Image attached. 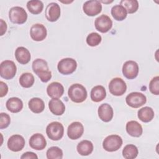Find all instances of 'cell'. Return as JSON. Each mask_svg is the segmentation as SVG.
Instances as JSON below:
<instances>
[{"label": "cell", "mask_w": 159, "mask_h": 159, "mask_svg": "<svg viewBox=\"0 0 159 159\" xmlns=\"http://www.w3.org/2000/svg\"><path fill=\"white\" fill-rule=\"evenodd\" d=\"M32 70L43 83L48 82L52 78V72L49 70L48 63L45 60H35L32 63Z\"/></svg>", "instance_id": "obj_1"}, {"label": "cell", "mask_w": 159, "mask_h": 159, "mask_svg": "<svg viewBox=\"0 0 159 159\" xmlns=\"http://www.w3.org/2000/svg\"><path fill=\"white\" fill-rule=\"evenodd\" d=\"M17 67L14 61L11 60H4L0 65V75L6 80H11L16 74Z\"/></svg>", "instance_id": "obj_6"}, {"label": "cell", "mask_w": 159, "mask_h": 159, "mask_svg": "<svg viewBox=\"0 0 159 159\" xmlns=\"http://www.w3.org/2000/svg\"><path fill=\"white\" fill-rule=\"evenodd\" d=\"M77 63L75 60L71 58H65L61 59L58 63L57 68L58 71L62 75H70L76 69Z\"/></svg>", "instance_id": "obj_7"}, {"label": "cell", "mask_w": 159, "mask_h": 159, "mask_svg": "<svg viewBox=\"0 0 159 159\" xmlns=\"http://www.w3.org/2000/svg\"><path fill=\"white\" fill-rule=\"evenodd\" d=\"M76 149L80 155L87 156L90 155L93 151V144L89 140H84L78 144Z\"/></svg>", "instance_id": "obj_25"}, {"label": "cell", "mask_w": 159, "mask_h": 159, "mask_svg": "<svg viewBox=\"0 0 159 159\" xmlns=\"http://www.w3.org/2000/svg\"><path fill=\"white\" fill-rule=\"evenodd\" d=\"M98 112L100 119L105 122L111 121L114 115V112L112 107L107 103H104L101 104L98 108Z\"/></svg>", "instance_id": "obj_18"}, {"label": "cell", "mask_w": 159, "mask_h": 159, "mask_svg": "<svg viewBox=\"0 0 159 159\" xmlns=\"http://www.w3.org/2000/svg\"><path fill=\"white\" fill-rule=\"evenodd\" d=\"M128 106L133 108H138L146 103V96L139 92H132L128 94L125 98Z\"/></svg>", "instance_id": "obj_9"}, {"label": "cell", "mask_w": 159, "mask_h": 159, "mask_svg": "<svg viewBox=\"0 0 159 159\" xmlns=\"http://www.w3.org/2000/svg\"><path fill=\"white\" fill-rule=\"evenodd\" d=\"M0 129H3L7 127L11 122L10 116L6 113L1 112L0 114Z\"/></svg>", "instance_id": "obj_36"}, {"label": "cell", "mask_w": 159, "mask_h": 159, "mask_svg": "<svg viewBox=\"0 0 159 159\" xmlns=\"http://www.w3.org/2000/svg\"><path fill=\"white\" fill-rule=\"evenodd\" d=\"M19 83L24 88H30L34 83V77L32 73H24L19 78Z\"/></svg>", "instance_id": "obj_32"}, {"label": "cell", "mask_w": 159, "mask_h": 159, "mask_svg": "<svg viewBox=\"0 0 159 159\" xmlns=\"http://www.w3.org/2000/svg\"><path fill=\"white\" fill-rule=\"evenodd\" d=\"M20 158L23 159V158H35V159H37L38 158V157L37 155L34 153V152H27L24 153L22 154V155L20 157Z\"/></svg>", "instance_id": "obj_38"}, {"label": "cell", "mask_w": 159, "mask_h": 159, "mask_svg": "<svg viewBox=\"0 0 159 159\" xmlns=\"http://www.w3.org/2000/svg\"><path fill=\"white\" fill-rule=\"evenodd\" d=\"M122 145V139L118 135H110L105 138L102 143L104 149L107 152H115Z\"/></svg>", "instance_id": "obj_5"}, {"label": "cell", "mask_w": 159, "mask_h": 159, "mask_svg": "<svg viewBox=\"0 0 159 159\" xmlns=\"http://www.w3.org/2000/svg\"><path fill=\"white\" fill-rule=\"evenodd\" d=\"M84 132V127L80 122H72L68 127L67 135L71 140H76L80 138Z\"/></svg>", "instance_id": "obj_15"}, {"label": "cell", "mask_w": 159, "mask_h": 159, "mask_svg": "<svg viewBox=\"0 0 159 159\" xmlns=\"http://www.w3.org/2000/svg\"><path fill=\"white\" fill-rule=\"evenodd\" d=\"M111 14L114 19L121 21L126 18L127 12L122 6L115 5L111 9Z\"/></svg>", "instance_id": "obj_28"}, {"label": "cell", "mask_w": 159, "mask_h": 159, "mask_svg": "<svg viewBox=\"0 0 159 159\" xmlns=\"http://www.w3.org/2000/svg\"><path fill=\"white\" fill-rule=\"evenodd\" d=\"M126 131L131 136L139 137L142 134V125L135 120H130L126 124Z\"/></svg>", "instance_id": "obj_22"}, {"label": "cell", "mask_w": 159, "mask_h": 159, "mask_svg": "<svg viewBox=\"0 0 159 159\" xmlns=\"http://www.w3.org/2000/svg\"><path fill=\"white\" fill-rule=\"evenodd\" d=\"M15 57L17 61L22 65H25L30 60V53L29 50L24 47H19L15 51Z\"/></svg>", "instance_id": "obj_21"}, {"label": "cell", "mask_w": 159, "mask_h": 159, "mask_svg": "<svg viewBox=\"0 0 159 159\" xmlns=\"http://www.w3.org/2000/svg\"><path fill=\"white\" fill-rule=\"evenodd\" d=\"M29 145L33 149L41 150L45 148L47 142L42 134L37 133L30 137L29 139Z\"/></svg>", "instance_id": "obj_17"}, {"label": "cell", "mask_w": 159, "mask_h": 159, "mask_svg": "<svg viewBox=\"0 0 159 159\" xmlns=\"http://www.w3.org/2000/svg\"><path fill=\"white\" fill-rule=\"evenodd\" d=\"M83 9L86 15L89 16H94L101 12L102 5L99 1H88L84 3Z\"/></svg>", "instance_id": "obj_11"}, {"label": "cell", "mask_w": 159, "mask_h": 159, "mask_svg": "<svg viewBox=\"0 0 159 159\" xmlns=\"http://www.w3.org/2000/svg\"><path fill=\"white\" fill-rule=\"evenodd\" d=\"M7 30V24L3 20V19H1V35H2Z\"/></svg>", "instance_id": "obj_39"}, {"label": "cell", "mask_w": 159, "mask_h": 159, "mask_svg": "<svg viewBox=\"0 0 159 159\" xmlns=\"http://www.w3.org/2000/svg\"><path fill=\"white\" fill-rule=\"evenodd\" d=\"M9 17L12 23L22 24L26 22L27 14L22 7L15 6L10 9L9 11Z\"/></svg>", "instance_id": "obj_4"}, {"label": "cell", "mask_w": 159, "mask_h": 159, "mask_svg": "<svg viewBox=\"0 0 159 159\" xmlns=\"http://www.w3.org/2000/svg\"><path fill=\"white\" fill-rule=\"evenodd\" d=\"M47 93L50 98L58 99L63 94L64 88L63 85L58 82H52L48 85Z\"/></svg>", "instance_id": "obj_19"}, {"label": "cell", "mask_w": 159, "mask_h": 159, "mask_svg": "<svg viewBox=\"0 0 159 159\" xmlns=\"http://www.w3.org/2000/svg\"><path fill=\"white\" fill-rule=\"evenodd\" d=\"M68 94L70 99L76 103L83 102L87 98L86 88L79 83L72 84L68 89Z\"/></svg>", "instance_id": "obj_2"}, {"label": "cell", "mask_w": 159, "mask_h": 159, "mask_svg": "<svg viewBox=\"0 0 159 159\" xmlns=\"http://www.w3.org/2000/svg\"><path fill=\"white\" fill-rule=\"evenodd\" d=\"M25 145V140L20 135L15 134L9 137L7 141V147L12 152L20 151Z\"/></svg>", "instance_id": "obj_14"}, {"label": "cell", "mask_w": 159, "mask_h": 159, "mask_svg": "<svg viewBox=\"0 0 159 159\" xmlns=\"http://www.w3.org/2000/svg\"><path fill=\"white\" fill-rule=\"evenodd\" d=\"M47 158L48 159H61L63 157V152L58 147H51L47 151Z\"/></svg>", "instance_id": "obj_33"}, {"label": "cell", "mask_w": 159, "mask_h": 159, "mask_svg": "<svg viewBox=\"0 0 159 159\" xmlns=\"http://www.w3.org/2000/svg\"><path fill=\"white\" fill-rule=\"evenodd\" d=\"M60 16V7L56 2L49 3L45 9V17L50 22H55Z\"/></svg>", "instance_id": "obj_16"}, {"label": "cell", "mask_w": 159, "mask_h": 159, "mask_svg": "<svg viewBox=\"0 0 159 159\" xmlns=\"http://www.w3.org/2000/svg\"><path fill=\"white\" fill-rule=\"evenodd\" d=\"M30 110L36 114L42 112L45 109V104L42 99L39 98H33L29 101Z\"/></svg>", "instance_id": "obj_26"}, {"label": "cell", "mask_w": 159, "mask_h": 159, "mask_svg": "<svg viewBox=\"0 0 159 159\" xmlns=\"http://www.w3.org/2000/svg\"><path fill=\"white\" fill-rule=\"evenodd\" d=\"M106 96V89L104 87L101 85H98L93 87L91 91V99L94 102H100L104 99Z\"/></svg>", "instance_id": "obj_24"}, {"label": "cell", "mask_w": 159, "mask_h": 159, "mask_svg": "<svg viewBox=\"0 0 159 159\" xmlns=\"http://www.w3.org/2000/svg\"><path fill=\"white\" fill-rule=\"evenodd\" d=\"M139 65L132 60L125 61L122 66V73L127 79L132 80L136 78L139 73Z\"/></svg>", "instance_id": "obj_10"}, {"label": "cell", "mask_w": 159, "mask_h": 159, "mask_svg": "<svg viewBox=\"0 0 159 159\" xmlns=\"http://www.w3.org/2000/svg\"><path fill=\"white\" fill-rule=\"evenodd\" d=\"M27 7L30 13L39 14L41 13L43 10V4L41 1L32 0L27 2Z\"/></svg>", "instance_id": "obj_29"}, {"label": "cell", "mask_w": 159, "mask_h": 159, "mask_svg": "<svg viewBox=\"0 0 159 159\" xmlns=\"http://www.w3.org/2000/svg\"><path fill=\"white\" fill-rule=\"evenodd\" d=\"M101 36L99 34L96 32H92L87 36L86 42L89 46L95 47L101 43Z\"/></svg>", "instance_id": "obj_34"}, {"label": "cell", "mask_w": 159, "mask_h": 159, "mask_svg": "<svg viewBox=\"0 0 159 159\" xmlns=\"http://www.w3.org/2000/svg\"><path fill=\"white\" fill-rule=\"evenodd\" d=\"M6 106L8 111L13 113H17L22 110L23 107V102L19 98L12 97L7 101Z\"/></svg>", "instance_id": "obj_23"}, {"label": "cell", "mask_w": 159, "mask_h": 159, "mask_svg": "<svg viewBox=\"0 0 159 159\" xmlns=\"http://www.w3.org/2000/svg\"><path fill=\"white\" fill-rule=\"evenodd\" d=\"M46 27L42 24H35L32 25L30 30L31 38L35 41H42L47 37Z\"/></svg>", "instance_id": "obj_13"}, {"label": "cell", "mask_w": 159, "mask_h": 159, "mask_svg": "<svg viewBox=\"0 0 159 159\" xmlns=\"http://www.w3.org/2000/svg\"><path fill=\"white\" fill-rule=\"evenodd\" d=\"M120 5L122 6L129 14L135 12L139 8V2L137 0H122Z\"/></svg>", "instance_id": "obj_31"}, {"label": "cell", "mask_w": 159, "mask_h": 159, "mask_svg": "<svg viewBox=\"0 0 159 159\" xmlns=\"http://www.w3.org/2000/svg\"><path fill=\"white\" fill-rule=\"evenodd\" d=\"M48 107L50 111L56 116L62 115L65 111V104L61 100L57 98H52L49 101Z\"/></svg>", "instance_id": "obj_20"}, {"label": "cell", "mask_w": 159, "mask_h": 159, "mask_svg": "<svg viewBox=\"0 0 159 159\" xmlns=\"http://www.w3.org/2000/svg\"><path fill=\"white\" fill-rule=\"evenodd\" d=\"M94 25L96 30L102 33H106L111 29L112 22L108 16L102 14L96 19Z\"/></svg>", "instance_id": "obj_12"}, {"label": "cell", "mask_w": 159, "mask_h": 159, "mask_svg": "<svg viewBox=\"0 0 159 159\" xmlns=\"http://www.w3.org/2000/svg\"><path fill=\"white\" fill-rule=\"evenodd\" d=\"M110 93L114 96H122L127 89V85L125 81L120 78H114L109 84Z\"/></svg>", "instance_id": "obj_8"}, {"label": "cell", "mask_w": 159, "mask_h": 159, "mask_svg": "<svg viewBox=\"0 0 159 159\" xmlns=\"http://www.w3.org/2000/svg\"><path fill=\"white\" fill-rule=\"evenodd\" d=\"M0 88H1L0 97L2 98L7 94V91H8V87L5 83H4L3 81H1L0 82Z\"/></svg>", "instance_id": "obj_37"}, {"label": "cell", "mask_w": 159, "mask_h": 159, "mask_svg": "<svg viewBox=\"0 0 159 159\" xmlns=\"http://www.w3.org/2000/svg\"><path fill=\"white\" fill-rule=\"evenodd\" d=\"M139 119L143 122H148L151 121L154 117V111L152 108L145 106L138 111Z\"/></svg>", "instance_id": "obj_27"}, {"label": "cell", "mask_w": 159, "mask_h": 159, "mask_svg": "<svg viewBox=\"0 0 159 159\" xmlns=\"http://www.w3.org/2000/svg\"><path fill=\"white\" fill-rule=\"evenodd\" d=\"M46 133L48 137L52 140H59L63 136L64 128L59 122H52L46 128Z\"/></svg>", "instance_id": "obj_3"}, {"label": "cell", "mask_w": 159, "mask_h": 159, "mask_svg": "<svg viewBox=\"0 0 159 159\" xmlns=\"http://www.w3.org/2000/svg\"><path fill=\"white\" fill-rule=\"evenodd\" d=\"M137 147L133 144H129L124 147L122 150V155L126 159H134L138 155Z\"/></svg>", "instance_id": "obj_30"}, {"label": "cell", "mask_w": 159, "mask_h": 159, "mask_svg": "<svg viewBox=\"0 0 159 159\" xmlns=\"http://www.w3.org/2000/svg\"><path fill=\"white\" fill-rule=\"evenodd\" d=\"M149 89L150 92L155 94H159V77L157 76L154 77L150 82L149 84Z\"/></svg>", "instance_id": "obj_35"}]
</instances>
